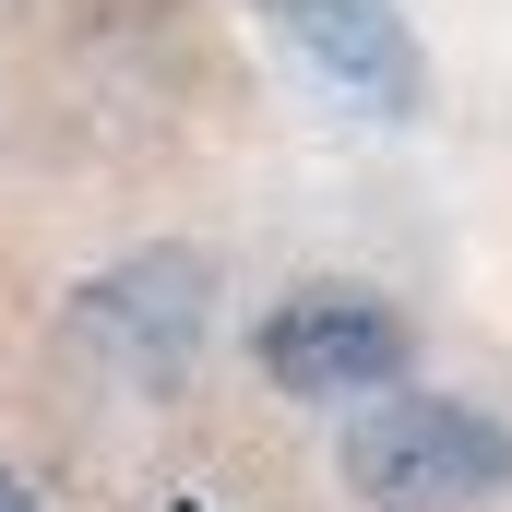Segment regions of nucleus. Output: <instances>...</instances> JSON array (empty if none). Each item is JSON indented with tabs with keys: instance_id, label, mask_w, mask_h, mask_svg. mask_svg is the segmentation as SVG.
I'll list each match as a JSON object with an SVG mask.
<instances>
[{
	"instance_id": "1",
	"label": "nucleus",
	"mask_w": 512,
	"mask_h": 512,
	"mask_svg": "<svg viewBox=\"0 0 512 512\" xmlns=\"http://www.w3.org/2000/svg\"><path fill=\"white\" fill-rule=\"evenodd\" d=\"M346 489L370 512H489L512 501V417L477 393L382 382L346 417Z\"/></svg>"
},
{
	"instance_id": "2",
	"label": "nucleus",
	"mask_w": 512,
	"mask_h": 512,
	"mask_svg": "<svg viewBox=\"0 0 512 512\" xmlns=\"http://www.w3.org/2000/svg\"><path fill=\"white\" fill-rule=\"evenodd\" d=\"M203 334H215V262L203 251H143L120 274H96L84 298H72V346L96 358V370H120V382L167 393L191 358H203Z\"/></svg>"
},
{
	"instance_id": "3",
	"label": "nucleus",
	"mask_w": 512,
	"mask_h": 512,
	"mask_svg": "<svg viewBox=\"0 0 512 512\" xmlns=\"http://www.w3.org/2000/svg\"><path fill=\"white\" fill-rule=\"evenodd\" d=\"M251 358H262V382L286 393V405H370L382 382H405L417 334L370 286H298V298H274Z\"/></svg>"
},
{
	"instance_id": "4",
	"label": "nucleus",
	"mask_w": 512,
	"mask_h": 512,
	"mask_svg": "<svg viewBox=\"0 0 512 512\" xmlns=\"http://www.w3.org/2000/svg\"><path fill=\"white\" fill-rule=\"evenodd\" d=\"M262 24L334 108H358L382 131H405L429 108V48H417L405 0H262Z\"/></svg>"
},
{
	"instance_id": "5",
	"label": "nucleus",
	"mask_w": 512,
	"mask_h": 512,
	"mask_svg": "<svg viewBox=\"0 0 512 512\" xmlns=\"http://www.w3.org/2000/svg\"><path fill=\"white\" fill-rule=\"evenodd\" d=\"M0 512H36V501H24V489H12V477H0Z\"/></svg>"
},
{
	"instance_id": "6",
	"label": "nucleus",
	"mask_w": 512,
	"mask_h": 512,
	"mask_svg": "<svg viewBox=\"0 0 512 512\" xmlns=\"http://www.w3.org/2000/svg\"><path fill=\"white\" fill-rule=\"evenodd\" d=\"M167 512H203V501H167Z\"/></svg>"
}]
</instances>
